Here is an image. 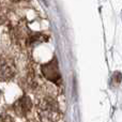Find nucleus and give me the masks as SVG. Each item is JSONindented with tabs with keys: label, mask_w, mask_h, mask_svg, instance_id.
I'll list each match as a JSON object with an SVG mask.
<instances>
[{
	"label": "nucleus",
	"mask_w": 122,
	"mask_h": 122,
	"mask_svg": "<svg viewBox=\"0 0 122 122\" xmlns=\"http://www.w3.org/2000/svg\"><path fill=\"white\" fill-rule=\"evenodd\" d=\"M0 122H14V119L8 114L0 115Z\"/></svg>",
	"instance_id": "20e7f679"
},
{
	"label": "nucleus",
	"mask_w": 122,
	"mask_h": 122,
	"mask_svg": "<svg viewBox=\"0 0 122 122\" xmlns=\"http://www.w3.org/2000/svg\"><path fill=\"white\" fill-rule=\"evenodd\" d=\"M0 11H1V6H0Z\"/></svg>",
	"instance_id": "0eeeda50"
},
{
	"label": "nucleus",
	"mask_w": 122,
	"mask_h": 122,
	"mask_svg": "<svg viewBox=\"0 0 122 122\" xmlns=\"http://www.w3.org/2000/svg\"><path fill=\"white\" fill-rule=\"evenodd\" d=\"M31 107H32V103L30 97H27V95H24L23 97L18 99L14 103L13 112L18 117H26L29 114L30 110H31Z\"/></svg>",
	"instance_id": "7ed1b4c3"
},
{
	"label": "nucleus",
	"mask_w": 122,
	"mask_h": 122,
	"mask_svg": "<svg viewBox=\"0 0 122 122\" xmlns=\"http://www.w3.org/2000/svg\"><path fill=\"white\" fill-rule=\"evenodd\" d=\"M11 1H19V0H11Z\"/></svg>",
	"instance_id": "423d86ee"
},
{
	"label": "nucleus",
	"mask_w": 122,
	"mask_h": 122,
	"mask_svg": "<svg viewBox=\"0 0 122 122\" xmlns=\"http://www.w3.org/2000/svg\"><path fill=\"white\" fill-rule=\"evenodd\" d=\"M14 60L8 56H0V81H10L16 75Z\"/></svg>",
	"instance_id": "f03ea898"
},
{
	"label": "nucleus",
	"mask_w": 122,
	"mask_h": 122,
	"mask_svg": "<svg viewBox=\"0 0 122 122\" xmlns=\"http://www.w3.org/2000/svg\"><path fill=\"white\" fill-rule=\"evenodd\" d=\"M36 115L39 122H58L61 110L57 100L51 95H44L36 102Z\"/></svg>",
	"instance_id": "f257e3e1"
},
{
	"label": "nucleus",
	"mask_w": 122,
	"mask_h": 122,
	"mask_svg": "<svg viewBox=\"0 0 122 122\" xmlns=\"http://www.w3.org/2000/svg\"><path fill=\"white\" fill-rule=\"evenodd\" d=\"M28 122H36V121H34V120H30V121H28Z\"/></svg>",
	"instance_id": "39448f33"
}]
</instances>
